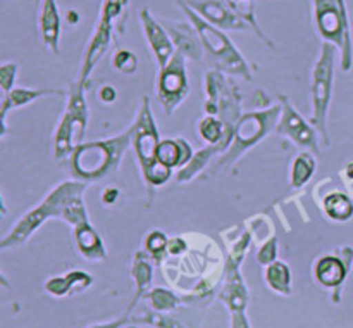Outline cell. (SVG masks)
Returning a JSON list of instances; mask_svg holds the SVG:
<instances>
[{"label": "cell", "mask_w": 353, "mask_h": 328, "mask_svg": "<svg viewBox=\"0 0 353 328\" xmlns=\"http://www.w3.org/2000/svg\"><path fill=\"white\" fill-rule=\"evenodd\" d=\"M112 44H117L116 30H114V26L109 21L99 17V21H97L95 24V30H93L92 37H90L88 40V45H86L85 48V54H83L81 71H79L78 78L79 83L88 86L93 69H95L97 64L102 61L103 55L110 50Z\"/></svg>", "instance_id": "12"}, {"label": "cell", "mask_w": 353, "mask_h": 328, "mask_svg": "<svg viewBox=\"0 0 353 328\" xmlns=\"http://www.w3.org/2000/svg\"><path fill=\"white\" fill-rule=\"evenodd\" d=\"M338 47L323 41L317 61L314 62L312 76H310V95H312V114L309 121L319 133L324 147H330V130H327V116H330L331 99L334 86V66H336Z\"/></svg>", "instance_id": "7"}, {"label": "cell", "mask_w": 353, "mask_h": 328, "mask_svg": "<svg viewBox=\"0 0 353 328\" xmlns=\"http://www.w3.org/2000/svg\"><path fill=\"white\" fill-rule=\"evenodd\" d=\"M230 75L221 73L217 69H209L203 78L205 86V102L203 110L205 114H212L223 121L226 128V135L230 140H233L234 126L241 117V95L238 85H234Z\"/></svg>", "instance_id": "9"}, {"label": "cell", "mask_w": 353, "mask_h": 328, "mask_svg": "<svg viewBox=\"0 0 353 328\" xmlns=\"http://www.w3.org/2000/svg\"><path fill=\"white\" fill-rule=\"evenodd\" d=\"M279 117H281V104H274V106L264 107V109L241 114L236 126H234L231 145L224 154L217 155L212 161V175H217V173L236 164L250 148L261 144L269 133L276 131Z\"/></svg>", "instance_id": "5"}, {"label": "cell", "mask_w": 353, "mask_h": 328, "mask_svg": "<svg viewBox=\"0 0 353 328\" xmlns=\"http://www.w3.org/2000/svg\"><path fill=\"white\" fill-rule=\"evenodd\" d=\"M99 97H100V100H102V102L112 104V102H116L117 92H116V88H114V86L103 85L102 88L99 90Z\"/></svg>", "instance_id": "34"}, {"label": "cell", "mask_w": 353, "mask_h": 328, "mask_svg": "<svg viewBox=\"0 0 353 328\" xmlns=\"http://www.w3.org/2000/svg\"><path fill=\"white\" fill-rule=\"evenodd\" d=\"M190 81L188 71H186V57L181 52L176 50L171 61L159 69L157 76V100L165 110L168 116H171L188 97Z\"/></svg>", "instance_id": "10"}, {"label": "cell", "mask_w": 353, "mask_h": 328, "mask_svg": "<svg viewBox=\"0 0 353 328\" xmlns=\"http://www.w3.org/2000/svg\"><path fill=\"white\" fill-rule=\"evenodd\" d=\"M193 147L186 138H164L159 142L157 159L162 166L171 169H181L193 157Z\"/></svg>", "instance_id": "19"}, {"label": "cell", "mask_w": 353, "mask_h": 328, "mask_svg": "<svg viewBox=\"0 0 353 328\" xmlns=\"http://www.w3.org/2000/svg\"><path fill=\"white\" fill-rule=\"evenodd\" d=\"M224 2H226L241 19L250 26V30L254 31L269 48H276V45L272 44L271 38L265 35V31L262 30L261 24H259L257 16H255V0H224Z\"/></svg>", "instance_id": "25"}, {"label": "cell", "mask_w": 353, "mask_h": 328, "mask_svg": "<svg viewBox=\"0 0 353 328\" xmlns=\"http://www.w3.org/2000/svg\"><path fill=\"white\" fill-rule=\"evenodd\" d=\"M317 169V159L312 152L302 151L292 162V173H290V183L292 189H302L309 183Z\"/></svg>", "instance_id": "23"}, {"label": "cell", "mask_w": 353, "mask_h": 328, "mask_svg": "<svg viewBox=\"0 0 353 328\" xmlns=\"http://www.w3.org/2000/svg\"><path fill=\"white\" fill-rule=\"evenodd\" d=\"M140 23L141 28H143L145 40H147L152 55H154L155 62H157V68L162 69L171 61L172 55L176 54L174 41H172L171 35L165 30L164 24H162L161 17L154 16L147 7L141 9Z\"/></svg>", "instance_id": "13"}, {"label": "cell", "mask_w": 353, "mask_h": 328, "mask_svg": "<svg viewBox=\"0 0 353 328\" xmlns=\"http://www.w3.org/2000/svg\"><path fill=\"white\" fill-rule=\"evenodd\" d=\"M37 28L41 45L54 55H59V52H61L62 19L57 0H40Z\"/></svg>", "instance_id": "15"}, {"label": "cell", "mask_w": 353, "mask_h": 328, "mask_svg": "<svg viewBox=\"0 0 353 328\" xmlns=\"http://www.w3.org/2000/svg\"><path fill=\"white\" fill-rule=\"evenodd\" d=\"M133 142L131 147L137 154L138 166H140L141 178L147 185L148 197H154V189L165 185L171 180L174 169L165 168L157 159V147L161 142L159 135L157 121H155L154 113H152L150 99L148 95L141 97L140 109H138L137 117L133 121Z\"/></svg>", "instance_id": "4"}, {"label": "cell", "mask_w": 353, "mask_h": 328, "mask_svg": "<svg viewBox=\"0 0 353 328\" xmlns=\"http://www.w3.org/2000/svg\"><path fill=\"white\" fill-rule=\"evenodd\" d=\"M112 66L123 75H134L138 69V57L128 48H119L112 57Z\"/></svg>", "instance_id": "30"}, {"label": "cell", "mask_w": 353, "mask_h": 328, "mask_svg": "<svg viewBox=\"0 0 353 328\" xmlns=\"http://www.w3.org/2000/svg\"><path fill=\"white\" fill-rule=\"evenodd\" d=\"M265 280L276 292L285 293V296L292 292V271L283 261H274L269 264L268 271H265Z\"/></svg>", "instance_id": "27"}, {"label": "cell", "mask_w": 353, "mask_h": 328, "mask_svg": "<svg viewBox=\"0 0 353 328\" xmlns=\"http://www.w3.org/2000/svg\"><path fill=\"white\" fill-rule=\"evenodd\" d=\"M193 10L200 14L205 21L224 31H245L250 30L247 23L228 6L224 0H186Z\"/></svg>", "instance_id": "14"}, {"label": "cell", "mask_w": 353, "mask_h": 328, "mask_svg": "<svg viewBox=\"0 0 353 328\" xmlns=\"http://www.w3.org/2000/svg\"><path fill=\"white\" fill-rule=\"evenodd\" d=\"M88 86L74 81L68 90V104L54 131V157L55 161H68L79 144L85 142L90 110L85 92Z\"/></svg>", "instance_id": "8"}, {"label": "cell", "mask_w": 353, "mask_h": 328, "mask_svg": "<svg viewBox=\"0 0 353 328\" xmlns=\"http://www.w3.org/2000/svg\"><path fill=\"white\" fill-rule=\"evenodd\" d=\"M223 154L219 145H207V147H202L200 151H196L193 154L192 161L188 162L186 166H183L181 169H178L176 173V180L179 183H186V182H192L193 178H196L199 175H202L203 171L207 169V166L217 157V155Z\"/></svg>", "instance_id": "21"}, {"label": "cell", "mask_w": 353, "mask_h": 328, "mask_svg": "<svg viewBox=\"0 0 353 328\" xmlns=\"http://www.w3.org/2000/svg\"><path fill=\"white\" fill-rule=\"evenodd\" d=\"M72 235H74L78 252L85 259H88V261H103L107 258L105 245H103L99 231L93 228L92 221L72 228Z\"/></svg>", "instance_id": "20"}, {"label": "cell", "mask_w": 353, "mask_h": 328, "mask_svg": "<svg viewBox=\"0 0 353 328\" xmlns=\"http://www.w3.org/2000/svg\"><path fill=\"white\" fill-rule=\"evenodd\" d=\"M128 12H130V0H103L100 7V16L102 19L109 21L116 30V37H123L126 30Z\"/></svg>", "instance_id": "24"}, {"label": "cell", "mask_w": 353, "mask_h": 328, "mask_svg": "<svg viewBox=\"0 0 353 328\" xmlns=\"http://www.w3.org/2000/svg\"><path fill=\"white\" fill-rule=\"evenodd\" d=\"M314 28L321 40L340 50V66L348 73L353 66V40L348 7L345 0H312Z\"/></svg>", "instance_id": "6"}, {"label": "cell", "mask_w": 353, "mask_h": 328, "mask_svg": "<svg viewBox=\"0 0 353 328\" xmlns=\"http://www.w3.org/2000/svg\"><path fill=\"white\" fill-rule=\"evenodd\" d=\"M276 255H278V238L271 237L257 252V261L261 264H271L276 261Z\"/></svg>", "instance_id": "32"}, {"label": "cell", "mask_w": 353, "mask_h": 328, "mask_svg": "<svg viewBox=\"0 0 353 328\" xmlns=\"http://www.w3.org/2000/svg\"><path fill=\"white\" fill-rule=\"evenodd\" d=\"M279 104H281V117H279V123L276 126V133L279 137L288 138L300 151H307L316 155H321V137L316 128L312 126V123L307 121L296 110V107L293 106L292 100L286 95H279Z\"/></svg>", "instance_id": "11"}, {"label": "cell", "mask_w": 353, "mask_h": 328, "mask_svg": "<svg viewBox=\"0 0 353 328\" xmlns=\"http://www.w3.org/2000/svg\"><path fill=\"white\" fill-rule=\"evenodd\" d=\"M86 189H88V183L79 182L76 178L64 180V182L52 186L47 195L37 206L31 207L17 220V223L10 228L9 233L0 240V247H21L50 218H59L71 228L88 223L90 214L85 206Z\"/></svg>", "instance_id": "1"}, {"label": "cell", "mask_w": 353, "mask_h": 328, "mask_svg": "<svg viewBox=\"0 0 353 328\" xmlns=\"http://www.w3.org/2000/svg\"><path fill=\"white\" fill-rule=\"evenodd\" d=\"M17 71H19V66H17L16 62H3V64L0 66V88H2L3 95L14 88Z\"/></svg>", "instance_id": "31"}, {"label": "cell", "mask_w": 353, "mask_h": 328, "mask_svg": "<svg viewBox=\"0 0 353 328\" xmlns=\"http://www.w3.org/2000/svg\"><path fill=\"white\" fill-rule=\"evenodd\" d=\"M92 278H90L88 273L83 271H72L69 275L64 276H55V278L48 280L47 282V290L54 296H64L68 293L69 290H76V289H85V287L90 285Z\"/></svg>", "instance_id": "26"}, {"label": "cell", "mask_w": 353, "mask_h": 328, "mask_svg": "<svg viewBox=\"0 0 353 328\" xmlns=\"http://www.w3.org/2000/svg\"><path fill=\"white\" fill-rule=\"evenodd\" d=\"M174 2L181 9V12L185 14L186 19L193 24L196 33H199V38L203 47V54H205L207 66L210 69H217V71L226 73L230 76H240V78L250 81L254 78L252 66L243 57L240 48L231 41L226 31L203 19L196 10H193L186 3V0H174Z\"/></svg>", "instance_id": "3"}, {"label": "cell", "mask_w": 353, "mask_h": 328, "mask_svg": "<svg viewBox=\"0 0 353 328\" xmlns=\"http://www.w3.org/2000/svg\"><path fill=\"white\" fill-rule=\"evenodd\" d=\"M48 95H65L64 90L59 88H16L14 86L9 93L3 95L2 107H0V124H2V138L7 133V114L19 107L30 106L34 100Z\"/></svg>", "instance_id": "18"}, {"label": "cell", "mask_w": 353, "mask_h": 328, "mask_svg": "<svg viewBox=\"0 0 353 328\" xmlns=\"http://www.w3.org/2000/svg\"><path fill=\"white\" fill-rule=\"evenodd\" d=\"M150 297H152V302H154V306L157 307V309H171V307H174L176 304L174 296L165 292L164 289H155L154 292L150 293Z\"/></svg>", "instance_id": "33"}, {"label": "cell", "mask_w": 353, "mask_h": 328, "mask_svg": "<svg viewBox=\"0 0 353 328\" xmlns=\"http://www.w3.org/2000/svg\"><path fill=\"white\" fill-rule=\"evenodd\" d=\"M323 211L331 221L345 223L353 218V200L348 193L334 190L330 192L323 200Z\"/></svg>", "instance_id": "22"}, {"label": "cell", "mask_w": 353, "mask_h": 328, "mask_svg": "<svg viewBox=\"0 0 353 328\" xmlns=\"http://www.w3.org/2000/svg\"><path fill=\"white\" fill-rule=\"evenodd\" d=\"M145 251L148 252V255H150L152 259L161 261L165 255V252H169L168 235L161 230L148 231L147 238H145Z\"/></svg>", "instance_id": "29"}, {"label": "cell", "mask_w": 353, "mask_h": 328, "mask_svg": "<svg viewBox=\"0 0 353 328\" xmlns=\"http://www.w3.org/2000/svg\"><path fill=\"white\" fill-rule=\"evenodd\" d=\"M133 142V126L119 135L103 140L83 142L69 155L68 166L71 178L92 183L112 176Z\"/></svg>", "instance_id": "2"}, {"label": "cell", "mask_w": 353, "mask_h": 328, "mask_svg": "<svg viewBox=\"0 0 353 328\" xmlns=\"http://www.w3.org/2000/svg\"><path fill=\"white\" fill-rule=\"evenodd\" d=\"M353 261V249L345 247V259L338 258V255H323L317 259L316 266H314V273L319 283L324 287H340L345 282L348 275V269Z\"/></svg>", "instance_id": "17"}, {"label": "cell", "mask_w": 353, "mask_h": 328, "mask_svg": "<svg viewBox=\"0 0 353 328\" xmlns=\"http://www.w3.org/2000/svg\"><path fill=\"white\" fill-rule=\"evenodd\" d=\"M131 271H133L134 280H137L138 283V296H140V293L145 290V287H147L152 280V264L150 261H148L147 251L134 254V261H133V268H131Z\"/></svg>", "instance_id": "28"}, {"label": "cell", "mask_w": 353, "mask_h": 328, "mask_svg": "<svg viewBox=\"0 0 353 328\" xmlns=\"http://www.w3.org/2000/svg\"><path fill=\"white\" fill-rule=\"evenodd\" d=\"M162 24L165 26V30L171 35L172 41H174L176 50L181 52L186 59H192V61L200 62L202 59H205L203 54L202 41H200L199 33L195 31L193 24L186 21H172V19H162Z\"/></svg>", "instance_id": "16"}]
</instances>
